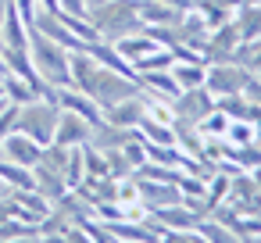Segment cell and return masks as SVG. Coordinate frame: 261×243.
<instances>
[{
	"instance_id": "6da1fadb",
	"label": "cell",
	"mask_w": 261,
	"mask_h": 243,
	"mask_svg": "<svg viewBox=\"0 0 261 243\" xmlns=\"http://www.w3.org/2000/svg\"><path fill=\"white\" fill-rule=\"evenodd\" d=\"M72 86L83 90V93H90L100 107H111V104L140 93L136 75H122V72L100 65L90 50H75L72 54Z\"/></svg>"
},
{
	"instance_id": "7a4b0ae2",
	"label": "cell",
	"mask_w": 261,
	"mask_h": 243,
	"mask_svg": "<svg viewBox=\"0 0 261 243\" xmlns=\"http://www.w3.org/2000/svg\"><path fill=\"white\" fill-rule=\"evenodd\" d=\"M86 18L97 29V40H108V43H118L122 36H133L143 29L140 0H100L97 8L86 11Z\"/></svg>"
},
{
	"instance_id": "3957f363",
	"label": "cell",
	"mask_w": 261,
	"mask_h": 243,
	"mask_svg": "<svg viewBox=\"0 0 261 243\" xmlns=\"http://www.w3.org/2000/svg\"><path fill=\"white\" fill-rule=\"evenodd\" d=\"M29 58H33L36 75L47 86H58V90L61 86H72V50H65L50 36L36 33L33 25H29Z\"/></svg>"
},
{
	"instance_id": "277c9868",
	"label": "cell",
	"mask_w": 261,
	"mask_h": 243,
	"mask_svg": "<svg viewBox=\"0 0 261 243\" xmlns=\"http://www.w3.org/2000/svg\"><path fill=\"white\" fill-rule=\"evenodd\" d=\"M58 115H61V107H58L54 100H47V97H33V100H25V104L18 107V129H22L25 136H33L36 143L47 147V143L54 140Z\"/></svg>"
},
{
	"instance_id": "5b68a950",
	"label": "cell",
	"mask_w": 261,
	"mask_h": 243,
	"mask_svg": "<svg viewBox=\"0 0 261 243\" xmlns=\"http://www.w3.org/2000/svg\"><path fill=\"white\" fill-rule=\"evenodd\" d=\"M247 83H250V72H247L240 61H215V65H207V79H204V86H207L215 97L243 93Z\"/></svg>"
},
{
	"instance_id": "8992f818",
	"label": "cell",
	"mask_w": 261,
	"mask_h": 243,
	"mask_svg": "<svg viewBox=\"0 0 261 243\" xmlns=\"http://www.w3.org/2000/svg\"><path fill=\"white\" fill-rule=\"evenodd\" d=\"M33 29H36V33H43V36H50L54 43H61V47H65V50H72V54H75V50H90V43H86V40H79V36L65 25V18L58 15V8H54V11L40 8V11H36V18H33Z\"/></svg>"
},
{
	"instance_id": "52a82bcc",
	"label": "cell",
	"mask_w": 261,
	"mask_h": 243,
	"mask_svg": "<svg viewBox=\"0 0 261 243\" xmlns=\"http://www.w3.org/2000/svg\"><path fill=\"white\" fill-rule=\"evenodd\" d=\"M215 111V93L207 86H197V90H179L175 100H172V115L175 118H186V122H204L207 115Z\"/></svg>"
},
{
	"instance_id": "ba28073f",
	"label": "cell",
	"mask_w": 261,
	"mask_h": 243,
	"mask_svg": "<svg viewBox=\"0 0 261 243\" xmlns=\"http://www.w3.org/2000/svg\"><path fill=\"white\" fill-rule=\"evenodd\" d=\"M58 107H61V111H72V115H79V118H86L93 129L104 122V107H100L90 93H83V90H75V86H61V90H58Z\"/></svg>"
},
{
	"instance_id": "9c48e42d",
	"label": "cell",
	"mask_w": 261,
	"mask_h": 243,
	"mask_svg": "<svg viewBox=\"0 0 261 243\" xmlns=\"http://www.w3.org/2000/svg\"><path fill=\"white\" fill-rule=\"evenodd\" d=\"M236 47H240V29H236V22L229 18L225 25L211 29L207 47H204V61H207V65H215V61H232Z\"/></svg>"
},
{
	"instance_id": "30bf717a",
	"label": "cell",
	"mask_w": 261,
	"mask_h": 243,
	"mask_svg": "<svg viewBox=\"0 0 261 243\" xmlns=\"http://www.w3.org/2000/svg\"><path fill=\"white\" fill-rule=\"evenodd\" d=\"M0 47H15V50H29V22L18 15L15 0L0 11Z\"/></svg>"
},
{
	"instance_id": "8fae6325",
	"label": "cell",
	"mask_w": 261,
	"mask_h": 243,
	"mask_svg": "<svg viewBox=\"0 0 261 243\" xmlns=\"http://www.w3.org/2000/svg\"><path fill=\"white\" fill-rule=\"evenodd\" d=\"M0 147H4V157H8V161L25 165V168H33V165L43 157V143H36V140L25 136L22 129H15L11 136H4V140H0Z\"/></svg>"
},
{
	"instance_id": "7c38bea8",
	"label": "cell",
	"mask_w": 261,
	"mask_h": 243,
	"mask_svg": "<svg viewBox=\"0 0 261 243\" xmlns=\"http://www.w3.org/2000/svg\"><path fill=\"white\" fill-rule=\"evenodd\" d=\"M8 197L15 200V211H18V218H22V222L40 225V222L50 214V200H47L36 186H29V190H8Z\"/></svg>"
},
{
	"instance_id": "4fadbf2b",
	"label": "cell",
	"mask_w": 261,
	"mask_h": 243,
	"mask_svg": "<svg viewBox=\"0 0 261 243\" xmlns=\"http://www.w3.org/2000/svg\"><path fill=\"white\" fill-rule=\"evenodd\" d=\"M93 140V125L72 111H61L58 115V125H54V143H65V147H83Z\"/></svg>"
},
{
	"instance_id": "5bb4252c",
	"label": "cell",
	"mask_w": 261,
	"mask_h": 243,
	"mask_svg": "<svg viewBox=\"0 0 261 243\" xmlns=\"http://www.w3.org/2000/svg\"><path fill=\"white\" fill-rule=\"evenodd\" d=\"M143 111H147V93L140 90V93H133V97H125V100H118V104L104 107V122H115V125L136 129V125H140V118H143Z\"/></svg>"
},
{
	"instance_id": "9a60e30c",
	"label": "cell",
	"mask_w": 261,
	"mask_h": 243,
	"mask_svg": "<svg viewBox=\"0 0 261 243\" xmlns=\"http://www.w3.org/2000/svg\"><path fill=\"white\" fill-rule=\"evenodd\" d=\"M136 83H140V90L147 93V97H158V100H175V93H179V83H175V75H172V68H158V72H136Z\"/></svg>"
},
{
	"instance_id": "2e32d148",
	"label": "cell",
	"mask_w": 261,
	"mask_h": 243,
	"mask_svg": "<svg viewBox=\"0 0 261 243\" xmlns=\"http://www.w3.org/2000/svg\"><path fill=\"white\" fill-rule=\"evenodd\" d=\"M115 47H118V54L133 65V72H136V65H140L143 58H150L154 50H161V43H158L150 33H143V29H140V33H133V36H122Z\"/></svg>"
},
{
	"instance_id": "e0dca14e",
	"label": "cell",
	"mask_w": 261,
	"mask_h": 243,
	"mask_svg": "<svg viewBox=\"0 0 261 243\" xmlns=\"http://www.w3.org/2000/svg\"><path fill=\"white\" fill-rule=\"evenodd\" d=\"M33 179H36V190L54 204V200H61L65 193H68V182H65V175L58 172V168H50V165H43V161H36L33 165Z\"/></svg>"
},
{
	"instance_id": "ac0fdd59",
	"label": "cell",
	"mask_w": 261,
	"mask_h": 243,
	"mask_svg": "<svg viewBox=\"0 0 261 243\" xmlns=\"http://www.w3.org/2000/svg\"><path fill=\"white\" fill-rule=\"evenodd\" d=\"M136 136V129H125V125H115V122H100L97 129H93V147H100V150H115V147H125L129 140Z\"/></svg>"
},
{
	"instance_id": "d6986e66",
	"label": "cell",
	"mask_w": 261,
	"mask_h": 243,
	"mask_svg": "<svg viewBox=\"0 0 261 243\" xmlns=\"http://www.w3.org/2000/svg\"><path fill=\"white\" fill-rule=\"evenodd\" d=\"M182 15H186V11L168 8V4H161V0H140V18H143V29H147V25H175Z\"/></svg>"
},
{
	"instance_id": "ffe728a7",
	"label": "cell",
	"mask_w": 261,
	"mask_h": 243,
	"mask_svg": "<svg viewBox=\"0 0 261 243\" xmlns=\"http://www.w3.org/2000/svg\"><path fill=\"white\" fill-rule=\"evenodd\" d=\"M232 22L240 29V43L261 40V4L257 8H232Z\"/></svg>"
},
{
	"instance_id": "44dd1931",
	"label": "cell",
	"mask_w": 261,
	"mask_h": 243,
	"mask_svg": "<svg viewBox=\"0 0 261 243\" xmlns=\"http://www.w3.org/2000/svg\"><path fill=\"white\" fill-rule=\"evenodd\" d=\"M172 75H175L179 90H197L207 79V61H175L172 65Z\"/></svg>"
},
{
	"instance_id": "7402d4cb",
	"label": "cell",
	"mask_w": 261,
	"mask_h": 243,
	"mask_svg": "<svg viewBox=\"0 0 261 243\" xmlns=\"http://www.w3.org/2000/svg\"><path fill=\"white\" fill-rule=\"evenodd\" d=\"M0 179L8 182V190H29V186H36L33 168L15 165V161H8V157H0Z\"/></svg>"
},
{
	"instance_id": "603a6c76",
	"label": "cell",
	"mask_w": 261,
	"mask_h": 243,
	"mask_svg": "<svg viewBox=\"0 0 261 243\" xmlns=\"http://www.w3.org/2000/svg\"><path fill=\"white\" fill-rule=\"evenodd\" d=\"M0 83H4V100H15V104H25V100H33V97H40L36 93V86L29 83V79H22V75H4V79H0Z\"/></svg>"
},
{
	"instance_id": "cb8c5ba5",
	"label": "cell",
	"mask_w": 261,
	"mask_h": 243,
	"mask_svg": "<svg viewBox=\"0 0 261 243\" xmlns=\"http://www.w3.org/2000/svg\"><path fill=\"white\" fill-rule=\"evenodd\" d=\"M8 239H40V225L8 218V222H0V243H8Z\"/></svg>"
},
{
	"instance_id": "d4e9b609",
	"label": "cell",
	"mask_w": 261,
	"mask_h": 243,
	"mask_svg": "<svg viewBox=\"0 0 261 243\" xmlns=\"http://www.w3.org/2000/svg\"><path fill=\"white\" fill-rule=\"evenodd\" d=\"M222 140L232 143V147H243V143H254L257 140V129H254L250 118H229V129H225Z\"/></svg>"
},
{
	"instance_id": "484cf974",
	"label": "cell",
	"mask_w": 261,
	"mask_h": 243,
	"mask_svg": "<svg viewBox=\"0 0 261 243\" xmlns=\"http://www.w3.org/2000/svg\"><path fill=\"white\" fill-rule=\"evenodd\" d=\"M83 179H100V175H108V157H104V150L100 147H93V143H83Z\"/></svg>"
},
{
	"instance_id": "4316f807",
	"label": "cell",
	"mask_w": 261,
	"mask_h": 243,
	"mask_svg": "<svg viewBox=\"0 0 261 243\" xmlns=\"http://www.w3.org/2000/svg\"><path fill=\"white\" fill-rule=\"evenodd\" d=\"M197 232H200V239H207V243H236V236H232L218 218H211V214H204V218H200Z\"/></svg>"
},
{
	"instance_id": "83f0119b",
	"label": "cell",
	"mask_w": 261,
	"mask_h": 243,
	"mask_svg": "<svg viewBox=\"0 0 261 243\" xmlns=\"http://www.w3.org/2000/svg\"><path fill=\"white\" fill-rule=\"evenodd\" d=\"M215 107L229 118H247L250 115V100L243 93H225V97H215Z\"/></svg>"
},
{
	"instance_id": "f1b7e54d",
	"label": "cell",
	"mask_w": 261,
	"mask_h": 243,
	"mask_svg": "<svg viewBox=\"0 0 261 243\" xmlns=\"http://www.w3.org/2000/svg\"><path fill=\"white\" fill-rule=\"evenodd\" d=\"M104 157H108V175H111V179L136 175V168H133V161H129V154H125L122 147H115V150H104Z\"/></svg>"
},
{
	"instance_id": "f546056e",
	"label": "cell",
	"mask_w": 261,
	"mask_h": 243,
	"mask_svg": "<svg viewBox=\"0 0 261 243\" xmlns=\"http://www.w3.org/2000/svg\"><path fill=\"white\" fill-rule=\"evenodd\" d=\"M175 65V54L168 50V47H161V50H154L150 58H143L140 65H136V72H158V68H172Z\"/></svg>"
},
{
	"instance_id": "4dcf8cb0",
	"label": "cell",
	"mask_w": 261,
	"mask_h": 243,
	"mask_svg": "<svg viewBox=\"0 0 261 243\" xmlns=\"http://www.w3.org/2000/svg\"><path fill=\"white\" fill-rule=\"evenodd\" d=\"M197 129H200V136H225V129H229V115H222V111L215 107L204 122H197Z\"/></svg>"
},
{
	"instance_id": "1f68e13d",
	"label": "cell",
	"mask_w": 261,
	"mask_h": 243,
	"mask_svg": "<svg viewBox=\"0 0 261 243\" xmlns=\"http://www.w3.org/2000/svg\"><path fill=\"white\" fill-rule=\"evenodd\" d=\"M18 107H22V104H15V100H4V104H0V140L11 136V132L18 129Z\"/></svg>"
},
{
	"instance_id": "d6a6232c",
	"label": "cell",
	"mask_w": 261,
	"mask_h": 243,
	"mask_svg": "<svg viewBox=\"0 0 261 243\" xmlns=\"http://www.w3.org/2000/svg\"><path fill=\"white\" fill-rule=\"evenodd\" d=\"M58 11H68V15H79V18H86L90 4H86V0H58Z\"/></svg>"
},
{
	"instance_id": "836d02e7",
	"label": "cell",
	"mask_w": 261,
	"mask_h": 243,
	"mask_svg": "<svg viewBox=\"0 0 261 243\" xmlns=\"http://www.w3.org/2000/svg\"><path fill=\"white\" fill-rule=\"evenodd\" d=\"M15 8H18V15L33 25V18H36V11H40V0H15Z\"/></svg>"
},
{
	"instance_id": "e575fe53",
	"label": "cell",
	"mask_w": 261,
	"mask_h": 243,
	"mask_svg": "<svg viewBox=\"0 0 261 243\" xmlns=\"http://www.w3.org/2000/svg\"><path fill=\"white\" fill-rule=\"evenodd\" d=\"M243 97H247L250 104H257V107H261V75H250V83L243 86Z\"/></svg>"
},
{
	"instance_id": "d590c367",
	"label": "cell",
	"mask_w": 261,
	"mask_h": 243,
	"mask_svg": "<svg viewBox=\"0 0 261 243\" xmlns=\"http://www.w3.org/2000/svg\"><path fill=\"white\" fill-rule=\"evenodd\" d=\"M161 4H168V8H179V11H190V4H193V0H161Z\"/></svg>"
},
{
	"instance_id": "8d00e7d4",
	"label": "cell",
	"mask_w": 261,
	"mask_h": 243,
	"mask_svg": "<svg viewBox=\"0 0 261 243\" xmlns=\"http://www.w3.org/2000/svg\"><path fill=\"white\" fill-rule=\"evenodd\" d=\"M261 0H232V8H257Z\"/></svg>"
},
{
	"instance_id": "74e56055",
	"label": "cell",
	"mask_w": 261,
	"mask_h": 243,
	"mask_svg": "<svg viewBox=\"0 0 261 243\" xmlns=\"http://www.w3.org/2000/svg\"><path fill=\"white\" fill-rule=\"evenodd\" d=\"M250 179H254V186L261 190V165H257V168H250Z\"/></svg>"
},
{
	"instance_id": "f35d334b",
	"label": "cell",
	"mask_w": 261,
	"mask_h": 243,
	"mask_svg": "<svg viewBox=\"0 0 261 243\" xmlns=\"http://www.w3.org/2000/svg\"><path fill=\"white\" fill-rule=\"evenodd\" d=\"M40 8H47V11H54V8H58V0H40Z\"/></svg>"
},
{
	"instance_id": "ab89813d",
	"label": "cell",
	"mask_w": 261,
	"mask_h": 243,
	"mask_svg": "<svg viewBox=\"0 0 261 243\" xmlns=\"http://www.w3.org/2000/svg\"><path fill=\"white\" fill-rule=\"evenodd\" d=\"M0 197H8V182L4 179H0Z\"/></svg>"
},
{
	"instance_id": "60d3db41",
	"label": "cell",
	"mask_w": 261,
	"mask_h": 243,
	"mask_svg": "<svg viewBox=\"0 0 261 243\" xmlns=\"http://www.w3.org/2000/svg\"><path fill=\"white\" fill-rule=\"evenodd\" d=\"M86 4H90V8H97V4H100V0H86Z\"/></svg>"
},
{
	"instance_id": "b9f144b4",
	"label": "cell",
	"mask_w": 261,
	"mask_h": 243,
	"mask_svg": "<svg viewBox=\"0 0 261 243\" xmlns=\"http://www.w3.org/2000/svg\"><path fill=\"white\" fill-rule=\"evenodd\" d=\"M0 100H4V83H0Z\"/></svg>"
},
{
	"instance_id": "7bdbcfd3",
	"label": "cell",
	"mask_w": 261,
	"mask_h": 243,
	"mask_svg": "<svg viewBox=\"0 0 261 243\" xmlns=\"http://www.w3.org/2000/svg\"><path fill=\"white\" fill-rule=\"evenodd\" d=\"M0 157H4V147H0Z\"/></svg>"
},
{
	"instance_id": "ee69618b",
	"label": "cell",
	"mask_w": 261,
	"mask_h": 243,
	"mask_svg": "<svg viewBox=\"0 0 261 243\" xmlns=\"http://www.w3.org/2000/svg\"><path fill=\"white\" fill-rule=\"evenodd\" d=\"M0 104H4V100H0Z\"/></svg>"
}]
</instances>
